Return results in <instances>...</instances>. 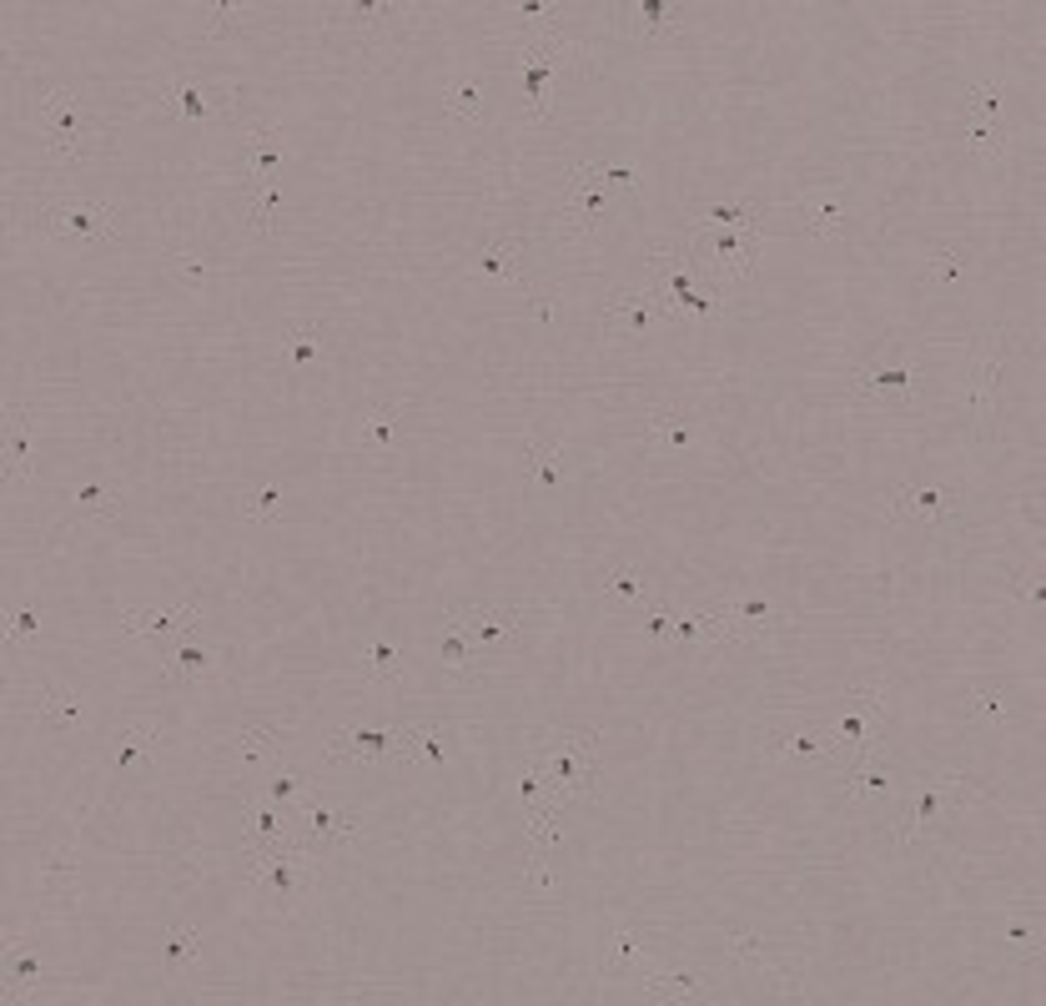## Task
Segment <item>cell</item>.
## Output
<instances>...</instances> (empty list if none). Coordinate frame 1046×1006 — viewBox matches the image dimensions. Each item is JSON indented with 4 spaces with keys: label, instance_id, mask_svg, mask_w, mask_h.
Returning <instances> with one entry per match:
<instances>
[{
    "label": "cell",
    "instance_id": "1",
    "mask_svg": "<svg viewBox=\"0 0 1046 1006\" xmlns=\"http://www.w3.org/2000/svg\"><path fill=\"white\" fill-rule=\"evenodd\" d=\"M539 770H544V786L558 805H574L588 800L599 786V735L594 730H564L554 745L534 754Z\"/></svg>",
    "mask_w": 1046,
    "mask_h": 1006
},
{
    "label": "cell",
    "instance_id": "2",
    "mask_svg": "<svg viewBox=\"0 0 1046 1006\" xmlns=\"http://www.w3.org/2000/svg\"><path fill=\"white\" fill-rule=\"evenodd\" d=\"M634 172L624 166H604V162H578L568 166V197L574 207L564 212V237L568 242H588L599 232L604 207H609V192H634Z\"/></svg>",
    "mask_w": 1046,
    "mask_h": 1006
},
{
    "label": "cell",
    "instance_id": "3",
    "mask_svg": "<svg viewBox=\"0 0 1046 1006\" xmlns=\"http://www.w3.org/2000/svg\"><path fill=\"white\" fill-rule=\"evenodd\" d=\"M966 786L971 780H961V776H941V780H931V786H921L911 800H905L901 815H895L891 841L901 845V851H911V845H921V841H936V835L946 831L951 815L971 800Z\"/></svg>",
    "mask_w": 1046,
    "mask_h": 1006
},
{
    "label": "cell",
    "instance_id": "4",
    "mask_svg": "<svg viewBox=\"0 0 1046 1006\" xmlns=\"http://www.w3.org/2000/svg\"><path fill=\"white\" fill-rule=\"evenodd\" d=\"M35 232H45V237H61V242H76V247H101V242L116 237V222H111V207H106V202L61 197V202H45V207H35Z\"/></svg>",
    "mask_w": 1046,
    "mask_h": 1006
},
{
    "label": "cell",
    "instance_id": "5",
    "mask_svg": "<svg viewBox=\"0 0 1046 1006\" xmlns=\"http://www.w3.org/2000/svg\"><path fill=\"white\" fill-rule=\"evenodd\" d=\"M564 805L554 795H544L539 805L523 810V835H529V886L534 891H558L554 881V851H558V835H564Z\"/></svg>",
    "mask_w": 1046,
    "mask_h": 1006
},
{
    "label": "cell",
    "instance_id": "6",
    "mask_svg": "<svg viewBox=\"0 0 1046 1006\" xmlns=\"http://www.w3.org/2000/svg\"><path fill=\"white\" fill-rule=\"evenodd\" d=\"M1012 358V332L996 328L981 338L976 348V372H971V398H976V423L981 433H992V413H996V393H1002V372Z\"/></svg>",
    "mask_w": 1046,
    "mask_h": 1006
},
{
    "label": "cell",
    "instance_id": "7",
    "mask_svg": "<svg viewBox=\"0 0 1046 1006\" xmlns=\"http://www.w3.org/2000/svg\"><path fill=\"white\" fill-rule=\"evenodd\" d=\"M448 619L473 639V649H479L483 659L523 639V609H453Z\"/></svg>",
    "mask_w": 1046,
    "mask_h": 1006
},
{
    "label": "cell",
    "instance_id": "8",
    "mask_svg": "<svg viewBox=\"0 0 1046 1006\" xmlns=\"http://www.w3.org/2000/svg\"><path fill=\"white\" fill-rule=\"evenodd\" d=\"M327 760H338V766H382V760H392V730L348 725V730L327 740Z\"/></svg>",
    "mask_w": 1046,
    "mask_h": 1006
},
{
    "label": "cell",
    "instance_id": "9",
    "mask_svg": "<svg viewBox=\"0 0 1046 1006\" xmlns=\"http://www.w3.org/2000/svg\"><path fill=\"white\" fill-rule=\"evenodd\" d=\"M609 318L619 322L624 332H649L654 322L679 318V312H675V302H669V297L649 292V287H624V292L609 297Z\"/></svg>",
    "mask_w": 1046,
    "mask_h": 1006
},
{
    "label": "cell",
    "instance_id": "10",
    "mask_svg": "<svg viewBox=\"0 0 1046 1006\" xmlns=\"http://www.w3.org/2000/svg\"><path fill=\"white\" fill-rule=\"evenodd\" d=\"M302 841L312 845L317 855H332V851H348L352 841H358V821H352L348 810H332V805H307V831H302Z\"/></svg>",
    "mask_w": 1046,
    "mask_h": 1006
},
{
    "label": "cell",
    "instance_id": "11",
    "mask_svg": "<svg viewBox=\"0 0 1046 1006\" xmlns=\"http://www.w3.org/2000/svg\"><path fill=\"white\" fill-rule=\"evenodd\" d=\"M392 760H403V766H443L448 760V740L438 725H403V730H392Z\"/></svg>",
    "mask_w": 1046,
    "mask_h": 1006
},
{
    "label": "cell",
    "instance_id": "12",
    "mask_svg": "<svg viewBox=\"0 0 1046 1006\" xmlns=\"http://www.w3.org/2000/svg\"><path fill=\"white\" fill-rule=\"evenodd\" d=\"M121 629L142 639H166V635H192L196 629V604H176V609H126L121 614Z\"/></svg>",
    "mask_w": 1046,
    "mask_h": 1006
},
{
    "label": "cell",
    "instance_id": "13",
    "mask_svg": "<svg viewBox=\"0 0 1046 1006\" xmlns=\"http://www.w3.org/2000/svg\"><path fill=\"white\" fill-rule=\"evenodd\" d=\"M845 800L850 805H865V800H881L885 790H891V770H885V760L875 754V745H861V760L855 766H845Z\"/></svg>",
    "mask_w": 1046,
    "mask_h": 1006
},
{
    "label": "cell",
    "instance_id": "14",
    "mask_svg": "<svg viewBox=\"0 0 1046 1006\" xmlns=\"http://www.w3.org/2000/svg\"><path fill=\"white\" fill-rule=\"evenodd\" d=\"M855 393L871 398V403H905V398L915 393V378L911 368H901V362H881V368H865L855 372Z\"/></svg>",
    "mask_w": 1046,
    "mask_h": 1006
},
{
    "label": "cell",
    "instance_id": "15",
    "mask_svg": "<svg viewBox=\"0 0 1046 1006\" xmlns=\"http://www.w3.org/2000/svg\"><path fill=\"white\" fill-rule=\"evenodd\" d=\"M247 162H242V192H257V186H267V176L283 166V132H252L247 142Z\"/></svg>",
    "mask_w": 1046,
    "mask_h": 1006
},
{
    "label": "cell",
    "instance_id": "16",
    "mask_svg": "<svg viewBox=\"0 0 1046 1006\" xmlns=\"http://www.w3.org/2000/svg\"><path fill=\"white\" fill-rule=\"evenodd\" d=\"M885 514L891 519H921V524H936L951 514V499L941 489H901L885 499Z\"/></svg>",
    "mask_w": 1046,
    "mask_h": 1006
},
{
    "label": "cell",
    "instance_id": "17",
    "mask_svg": "<svg viewBox=\"0 0 1046 1006\" xmlns=\"http://www.w3.org/2000/svg\"><path fill=\"white\" fill-rule=\"evenodd\" d=\"M438 659H443V669L453 679H473V675H479V665H483V655L473 649V639L463 635L453 619H443V635H438Z\"/></svg>",
    "mask_w": 1046,
    "mask_h": 1006
},
{
    "label": "cell",
    "instance_id": "18",
    "mask_svg": "<svg viewBox=\"0 0 1046 1006\" xmlns=\"http://www.w3.org/2000/svg\"><path fill=\"white\" fill-rule=\"evenodd\" d=\"M709 986L699 972H644V996L649 1002H699Z\"/></svg>",
    "mask_w": 1046,
    "mask_h": 1006
},
{
    "label": "cell",
    "instance_id": "19",
    "mask_svg": "<svg viewBox=\"0 0 1046 1006\" xmlns=\"http://www.w3.org/2000/svg\"><path fill=\"white\" fill-rule=\"evenodd\" d=\"M31 433H35V423L21 413V408H11V423H6V483H25L31 479Z\"/></svg>",
    "mask_w": 1046,
    "mask_h": 1006
},
{
    "label": "cell",
    "instance_id": "20",
    "mask_svg": "<svg viewBox=\"0 0 1046 1006\" xmlns=\"http://www.w3.org/2000/svg\"><path fill=\"white\" fill-rule=\"evenodd\" d=\"M6 962H11V972H6V996L11 1002H25V996L35 992V982H41V956L25 946V941H6Z\"/></svg>",
    "mask_w": 1046,
    "mask_h": 1006
},
{
    "label": "cell",
    "instance_id": "21",
    "mask_svg": "<svg viewBox=\"0 0 1046 1006\" xmlns=\"http://www.w3.org/2000/svg\"><path fill=\"white\" fill-rule=\"evenodd\" d=\"M479 273L489 277V283H519V273H523V242L519 237L489 242V247H483V257H479Z\"/></svg>",
    "mask_w": 1046,
    "mask_h": 1006
},
{
    "label": "cell",
    "instance_id": "22",
    "mask_svg": "<svg viewBox=\"0 0 1046 1006\" xmlns=\"http://www.w3.org/2000/svg\"><path fill=\"white\" fill-rule=\"evenodd\" d=\"M523 479L534 483L539 493H554L558 483H564V443H554V449H539V443H529V463H523Z\"/></svg>",
    "mask_w": 1046,
    "mask_h": 1006
},
{
    "label": "cell",
    "instance_id": "23",
    "mask_svg": "<svg viewBox=\"0 0 1046 1006\" xmlns=\"http://www.w3.org/2000/svg\"><path fill=\"white\" fill-rule=\"evenodd\" d=\"M629 16H634L629 31L639 35V41H654V35L679 31V11L669 6V0H639V6H629Z\"/></svg>",
    "mask_w": 1046,
    "mask_h": 1006
},
{
    "label": "cell",
    "instance_id": "24",
    "mask_svg": "<svg viewBox=\"0 0 1046 1006\" xmlns=\"http://www.w3.org/2000/svg\"><path fill=\"white\" fill-rule=\"evenodd\" d=\"M398 438H403V403L378 408V413H368V418H362V428H358L362 449H392Z\"/></svg>",
    "mask_w": 1046,
    "mask_h": 1006
},
{
    "label": "cell",
    "instance_id": "25",
    "mask_svg": "<svg viewBox=\"0 0 1046 1006\" xmlns=\"http://www.w3.org/2000/svg\"><path fill=\"white\" fill-rule=\"evenodd\" d=\"M156 740H162V725L156 720H142V725H131V730H121L116 754H111V770H131L142 754H152Z\"/></svg>",
    "mask_w": 1046,
    "mask_h": 1006
},
{
    "label": "cell",
    "instance_id": "26",
    "mask_svg": "<svg viewBox=\"0 0 1046 1006\" xmlns=\"http://www.w3.org/2000/svg\"><path fill=\"white\" fill-rule=\"evenodd\" d=\"M31 710L41 715V720H55V725H81L86 720V705L76 700V695H61V689H31Z\"/></svg>",
    "mask_w": 1046,
    "mask_h": 1006
},
{
    "label": "cell",
    "instance_id": "27",
    "mask_svg": "<svg viewBox=\"0 0 1046 1006\" xmlns=\"http://www.w3.org/2000/svg\"><path fill=\"white\" fill-rule=\"evenodd\" d=\"M287 730H293V725H283V720H267V725H252V730H242V735H237V760H242V766H252V760H267V754L283 745Z\"/></svg>",
    "mask_w": 1046,
    "mask_h": 1006
},
{
    "label": "cell",
    "instance_id": "28",
    "mask_svg": "<svg viewBox=\"0 0 1046 1006\" xmlns=\"http://www.w3.org/2000/svg\"><path fill=\"white\" fill-rule=\"evenodd\" d=\"M845 222H850V212H845V202L840 197H825V202H810L806 207V232L810 237H845Z\"/></svg>",
    "mask_w": 1046,
    "mask_h": 1006
},
{
    "label": "cell",
    "instance_id": "29",
    "mask_svg": "<svg viewBox=\"0 0 1046 1006\" xmlns=\"http://www.w3.org/2000/svg\"><path fill=\"white\" fill-rule=\"evenodd\" d=\"M207 675H212V649H202L196 639H186L172 655V669H166L172 685H196V679H207Z\"/></svg>",
    "mask_w": 1046,
    "mask_h": 1006
},
{
    "label": "cell",
    "instance_id": "30",
    "mask_svg": "<svg viewBox=\"0 0 1046 1006\" xmlns=\"http://www.w3.org/2000/svg\"><path fill=\"white\" fill-rule=\"evenodd\" d=\"M403 675V659H398V649L388 645V639H368V649H362V679L368 685H388V679Z\"/></svg>",
    "mask_w": 1046,
    "mask_h": 1006
},
{
    "label": "cell",
    "instance_id": "31",
    "mask_svg": "<svg viewBox=\"0 0 1046 1006\" xmlns=\"http://www.w3.org/2000/svg\"><path fill=\"white\" fill-rule=\"evenodd\" d=\"M162 106L176 111V116H186V121H207L212 111H217V106H212V96H207V86H196V81H186V86L166 91Z\"/></svg>",
    "mask_w": 1046,
    "mask_h": 1006
},
{
    "label": "cell",
    "instance_id": "32",
    "mask_svg": "<svg viewBox=\"0 0 1046 1006\" xmlns=\"http://www.w3.org/2000/svg\"><path fill=\"white\" fill-rule=\"evenodd\" d=\"M760 207H750V202H719V207H709L705 217H699V227H725V232H745V227H760Z\"/></svg>",
    "mask_w": 1046,
    "mask_h": 1006
},
{
    "label": "cell",
    "instance_id": "33",
    "mask_svg": "<svg viewBox=\"0 0 1046 1006\" xmlns=\"http://www.w3.org/2000/svg\"><path fill=\"white\" fill-rule=\"evenodd\" d=\"M609 966H629V972H649V956H644V936L634 926H619L609 936Z\"/></svg>",
    "mask_w": 1046,
    "mask_h": 1006
},
{
    "label": "cell",
    "instance_id": "34",
    "mask_svg": "<svg viewBox=\"0 0 1046 1006\" xmlns=\"http://www.w3.org/2000/svg\"><path fill=\"white\" fill-rule=\"evenodd\" d=\"M966 277H971V263L961 257V252H936V257L926 263V283L941 287V292L956 287V283H966Z\"/></svg>",
    "mask_w": 1046,
    "mask_h": 1006
},
{
    "label": "cell",
    "instance_id": "35",
    "mask_svg": "<svg viewBox=\"0 0 1046 1006\" xmlns=\"http://www.w3.org/2000/svg\"><path fill=\"white\" fill-rule=\"evenodd\" d=\"M966 715L971 720H986V725H1006L1012 720V700L996 695V689H971L966 695Z\"/></svg>",
    "mask_w": 1046,
    "mask_h": 1006
},
{
    "label": "cell",
    "instance_id": "36",
    "mask_svg": "<svg viewBox=\"0 0 1046 1006\" xmlns=\"http://www.w3.org/2000/svg\"><path fill=\"white\" fill-rule=\"evenodd\" d=\"M277 212H283V186H273V182L257 186V207L247 212L252 232H257V237H267V232L277 227Z\"/></svg>",
    "mask_w": 1046,
    "mask_h": 1006
},
{
    "label": "cell",
    "instance_id": "37",
    "mask_svg": "<svg viewBox=\"0 0 1046 1006\" xmlns=\"http://www.w3.org/2000/svg\"><path fill=\"white\" fill-rule=\"evenodd\" d=\"M242 519L247 524H273L277 514H283V489H262V493H242Z\"/></svg>",
    "mask_w": 1046,
    "mask_h": 1006
},
{
    "label": "cell",
    "instance_id": "38",
    "mask_svg": "<svg viewBox=\"0 0 1046 1006\" xmlns=\"http://www.w3.org/2000/svg\"><path fill=\"white\" fill-rule=\"evenodd\" d=\"M845 705H855V710H865L875 725H885V715H891V689L875 679V685H861V689H850L845 695Z\"/></svg>",
    "mask_w": 1046,
    "mask_h": 1006
},
{
    "label": "cell",
    "instance_id": "39",
    "mask_svg": "<svg viewBox=\"0 0 1046 1006\" xmlns=\"http://www.w3.org/2000/svg\"><path fill=\"white\" fill-rule=\"evenodd\" d=\"M649 433L659 438V443H669V449H689V443H695V428H689V418H679V413H654Z\"/></svg>",
    "mask_w": 1046,
    "mask_h": 1006
},
{
    "label": "cell",
    "instance_id": "40",
    "mask_svg": "<svg viewBox=\"0 0 1046 1006\" xmlns=\"http://www.w3.org/2000/svg\"><path fill=\"white\" fill-rule=\"evenodd\" d=\"M725 952H730L740 966H750V972H770V946H765L760 936H730L725 941Z\"/></svg>",
    "mask_w": 1046,
    "mask_h": 1006
},
{
    "label": "cell",
    "instance_id": "41",
    "mask_svg": "<svg viewBox=\"0 0 1046 1006\" xmlns=\"http://www.w3.org/2000/svg\"><path fill=\"white\" fill-rule=\"evenodd\" d=\"M287 358H293L297 368L317 362V358H322V332H317V328H293V338H287Z\"/></svg>",
    "mask_w": 1046,
    "mask_h": 1006
},
{
    "label": "cell",
    "instance_id": "42",
    "mask_svg": "<svg viewBox=\"0 0 1046 1006\" xmlns=\"http://www.w3.org/2000/svg\"><path fill=\"white\" fill-rule=\"evenodd\" d=\"M966 106H971V116H976V121L996 126V121H1002V91H996V86H971L966 91Z\"/></svg>",
    "mask_w": 1046,
    "mask_h": 1006
},
{
    "label": "cell",
    "instance_id": "43",
    "mask_svg": "<svg viewBox=\"0 0 1046 1006\" xmlns=\"http://www.w3.org/2000/svg\"><path fill=\"white\" fill-rule=\"evenodd\" d=\"M448 111H453L458 121L479 126V121H483V91H479V86H458L453 96H448Z\"/></svg>",
    "mask_w": 1046,
    "mask_h": 1006
},
{
    "label": "cell",
    "instance_id": "44",
    "mask_svg": "<svg viewBox=\"0 0 1046 1006\" xmlns=\"http://www.w3.org/2000/svg\"><path fill=\"white\" fill-rule=\"evenodd\" d=\"M966 142H971V152H976V156H1002V152H1006L1002 126H986V121H971Z\"/></svg>",
    "mask_w": 1046,
    "mask_h": 1006
},
{
    "label": "cell",
    "instance_id": "45",
    "mask_svg": "<svg viewBox=\"0 0 1046 1006\" xmlns=\"http://www.w3.org/2000/svg\"><path fill=\"white\" fill-rule=\"evenodd\" d=\"M604 589H609V594H619V599L649 604V584H644L639 574H604Z\"/></svg>",
    "mask_w": 1046,
    "mask_h": 1006
},
{
    "label": "cell",
    "instance_id": "46",
    "mask_svg": "<svg viewBox=\"0 0 1046 1006\" xmlns=\"http://www.w3.org/2000/svg\"><path fill=\"white\" fill-rule=\"evenodd\" d=\"M166 956H172V962H192V956H202V936H196V931H172V941H166Z\"/></svg>",
    "mask_w": 1046,
    "mask_h": 1006
},
{
    "label": "cell",
    "instance_id": "47",
    "mask_svg": "<svg viewBox=\"0 0 1046 1006\" xmlns=\"http://www.w3.org/2000/svg\"><path fill=\"white\" fill-rule=\"evenodd\" d=\"M76 503H81V509H86V514H101V519H111V514H116V503H111L106 493L96 489V483H86V489H76Z\"/></svg>",
    "mask_w": 1046,
    "mask_h": 1006
},
{
    "label": "cell",
    "instance_id": "48",
    "mask_svg": "<svg viewBox=\"0 0 1046 1006\" xmlns=\"http://www.w3.org/2000/svg\"><path fill=\"white\" fill-rule=\"evenodd\" d=\"M297 790H302V776H297V770H283V776H273V786H267V800L283 805V800H293Z\"/></svg>",
    "mask_w": 1046,
    "mask_h": 1006
},
{
    "label": "cell",
    "instance_id": "49",
    "mask_svg": "<svg viewBox=\"0 0 1046 1006\" xmlns=\"http://www.w3.org/2000/svg\"><path fill=\"white\" fill-rule=\"evenodd\" d=\"M232 16H237V6H232V0L212 6V11H207V25H202V35H222V31H232Z\"/></svg>",
    "mask_w": 1046,
    "mask_h": 1006
},
{
    "label": "cell",
    "instance_id": "50",
    "mask_svg": "<svg viewBox=\"0 0 1046 1006\" xmlns=\"http://www.w3.org/2000/svg\"><path fill=\"white\" fill-rule=\"evenodd\" d=\"M35 629H41L35 609H16V614H11V624H6V635H11V639H31Z\"/></svg>",
    "mask_w": 1046,
    "mask_h": 1006
},
{
    "label": "cell",
    "instance_id": "51",
    "mask_svg": "<svg viewBox=\"0 0 1046 1006\" xmlns=\"http://www.w3.org/2000/svg\"><path fill=\"white\" fill-rule=\"evenodd\" d=\"M1012 589L1022 594L1026 604H1042V599H1046V584H1042V574H1016V579H1012Z\"/></svg>",
    "mask_w": 1046,
    "mask_h": 1006
},
{
    "label": "cell",
    "instance_id": "52",
    "mask_svg": "<svg viewBox=\"0 0 1046 1006\" xmlns=\"http://www.w3.org/2000/svg\"><path fill=\"white\" fill-rule=\"evenodd\" d=\"M45 875H51V881H71L76 865H71V855H51V861H45Z\"/></svg>",
    "mask_w": 1046,
    "mask_h": 1006
},
{
    "label": "cell",
    "instance_id": "53",
    "mask_svg": "<svg viewBox=\"0 0 1046 1006\" xmlns=\"http://www.w3.org/2000/svg\"><path fill=\"white\" fill-rule=\"evenodd\" d=\"M182 273L192 277V283H202V277H207V267H202V263H192V257H186V267H182Z\"/></svg>",
    "mask_w": 1046,
    "mask_h": 1006
}]
</instances>
